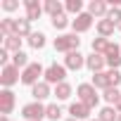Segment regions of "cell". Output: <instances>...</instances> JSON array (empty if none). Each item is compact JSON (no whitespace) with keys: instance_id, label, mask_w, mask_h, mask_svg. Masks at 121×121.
I'll return each mask as SVG.
<instances>
[{"instance_id":"1","label":"cell","mask_w":121,"mask_h":121,"mask_svg":"<svg viewBox=\"0 0 121 121\" xmlns=\"http://www.w3.org/2000/svg\"><path fill=\"white\" fill-rule=\"evenodd\" d=\"M76 95H78V102H83V104H86V107H90V109H95V107H97V102H100L97 88H95L93 83H81V86L76 88Z\"/></svg>"},{"instance_id":"2","label":"cell","mask_w":121,"mask_h":121,"mask_svg":"<svg viewBox=\"0 0 121 121\" xmlns=\"http://www.w3.org/2000/svg\"><path fill=\"white\" fill-rule=\"evenodd\" d=\"M78 45H81L78 33H62V36L55 38V50H57V52H64V55L78 50Z\"/></svg>"},{"instance_id":"3","label":"cell","mask_w":121,"mask_h":121,"mask_svg":"<svg viewBox=\"0 0 121 121\" xmlns=\"http://www.w3.org/2000/svg\"><path fill=\"white\" fill-rule=\"evenodd\" d=\"M40 76H45V69H43V64L40 62H31L26 69H22V83L24 86H36V83H40L38 78Z\"/></svg>"},{"instance_id":"4","label":"cell","mask_w":121,"mask_h":121,"mask_svg":"<svg viewBox=\"0 0 121 121\" xmlns=\"http://www.w3.org/2000/svg\"><path fill=\"white\" fill-rule=\"evenodd\" d=\"M45 104L43 102H29V104H24L22 107V116L26 119V121H43V116H45Z\"/></svg>"},{"instance_id":"5","label":"cell","mask_w":121,"mask_h":121,"mask_svg":"<svg viewBox=\"0 0 121 121\" xmlns=\"http://www.w3.org/2000/svg\"><path fill=\"white\" fill-rule=\"evenodd\" d=\"M64 78H67V67H64V64H57V62H52L50 67H45V81H48L50 86L64 83Z\"/></svg>"},{"instance_id":"6","label":"cell","mask_w":121,"mask_h":121,"mask_svg":"<svg viewBox=\"0 0 121 121\" xmlns=\"http://www.w3.org/2000/svg\"><path fill=\"white\" fill-rule=\"evenodd\" d=\"M19 81H22V74H19V69L14 64H7V67L0 69V83H3V88H12Z\"/></svg>"},{"instance_id":"7","label":"cell","mask_w":121,"mask_h":121,"mask_svg":"<svg viewBox=\"0 0 121 121\" xmlns=\"http://www.w3.org/2000/svg\"><path fill=\"white\" fill-rule=\"evenodd\" d=\"M14 104H17V97L10 88H3L0 90V114L3 116H10L14 112Z\"/></svg>"},{"instance_id":"8","label":"cell","mask_w":121,"mask_h":121,"mask_svg":"<svg viewBox=\"0 0 121 121\" xmlns=\"http://www.w3.org/2000/svg\"><path fill=\"white\" fill-rule=\"evenodd\" d=\"M93 14H88V12H81L74 22H71V29H74V33H86L90 26H93Z\"/></svg>"},{"instance_id":"9","label":"cell","mask_w":121,"mask_h":121,"mask_svg":"<svg viewBox=\"0 0 121 121\" xmlns=\"http://www.w3.org/2000/svg\"><path fill=\"white\" fill-rule=\"evenodd\" d=\"M104 59H107V67L109 69H119L121 67V48L116 43H112L107 48V52H104Z\"/></svg>"},{"instance_id":"10","label":"cell","mask_w":121,"mask_h":121,"mask_svg":"<svg viewBox=\"0 0 121 121\" xmlns=\"http://www.w3.org/2000/svg\"><path fill=\"white\" fill-rule=\"evenodd\" d=\"M64 67L71 69V71H78V69L86 67V57H83L78 50H74V52H69V55L64 57Z\"/></svg>"},{"instance_id":"11","label":"cell","mask_w":121,"mask_h":121,"mask_svg":"<svg viewBox=\"0 0 121 121\" xmlns=\"http://www.w3.org/2000/svg\"><path fill=\"white\" fill-rule=\"evenodd\" d=\"M86 67H88L93 74H100V71L107 67V59H104V55H95V52H93V55L86 57Z\"/></svg>"},{"instance_id":"12","label":"cell","mask_w":121,"mask_h":121,"mask_svg":"<svg viewBox=\"0 0 121 121\" xmlns=\"http://www.w3.org/2000/svg\"><path fill=\"white\" fill-rule=\"evenodd\" d=\"M24 7H26V19H29V22L40 19V14L45 12V10H43V5L38 3V0H24Z\"/></svg>"},{"instance_id":"13","label":"cell","mask_w":121,"mask_h":121,"mask_svg":"<svg viewBox=\"0 0 121 121\" xmlns=\"http://www.w3.org/2000/svg\"><path fill=\"white\" fill-rule=\"evenodd\" d=\"M31 95H33L36 102H43L45 97H50V95H55V93L50 90V83H48V81H40V83H36V86L31 88Z\"/></svg>"},{"instance_id":"14","label":"cell","mask_w":121,"mask_h":121,"mask_svg":"<svg viewBox=\"0 0 121 121\" xmlns=\"http://www.w3.org/2000/svg\"><path fill=\"white\" fill-rule=\"evenodd\" d=\"M90 107H86L83 102H71L69 104V114H71V119H76V121H81V119H88L90 116Z\"/></svg>"},{"instance_id":"15","label":"cell","mask_w":121,"mask_h":121,"mask_svg":"<svg viewBox=\"0 0 121 121\" xmlns=\"http://www.w3.org/2000/svg\"><path fill=\"white\" fill-rule=\"evenodd\" d=\"M107 12H109V5L104 3V0H93V3L88 5V14H93V17H107Z\"/></svg>"},{"instance_id":"16","label":"cell","mask_w":121,"mask_h":121,"mask_svg":"<svg viewBox=\"0 0 121 121\" xmlns=\"http://www.w3.org/2000/svg\"><path fill=\"white\" fill-rule=\"evenodd\" d=\"M33 31H31V22L26 19V17H22V19H17L14 22V36H19V38H29Z\"/></svg>"},{"instance_id":"17","label":"cell","mask_w":121,"mask_h":121,"mask_svg":"<svg viewBox=\"0 0 121 121\" xmlns=\"http://www.w3.org/2000/svg\"><path fill=\"white\" fill-rule=\"evenodd\" d=\"M93 86L97 88V90H107V88H112V83H109V71H100V74H93Z\"/></svg>"},{"instance_id":"18","label":"cell","mask_w":121,"mask_h":121,"mask_svg":"<svg viewBox=\"0 0 121 121\" xmlns=\"http://www.w3.org/2000/svg\"><path fill=\"white\" fill-rule=\"evenodd\" d=\"M43 10H45L50 17H59V14H64V5L59 3V0H48V3L43 5Z\"/></svg>"},{"instance_id":"19","label":"cell","mask_w":121,"mask_h":121,"mask_svg":"<svg viewBox=\"0 0 121 121\" xmlns=\"http://www.w3.org/2000/svg\"><path fill=\"white\" fill-rule=\"evenodd\" d=\"M3 48L10 50L12 55L14 52H22V38L19 36H7V38H3Z\"/></svg>"},{"instance_id":"20","label":"cell","mask_w":121,"mask_h":121,"mask_svg":"<svg viewBox=\"0 0 121 121\" xmlns=\"http://www.w3.org/2000/svg\"><path fill=\"white\" fill-rule=\"evenodd\" d=\"M102 97H104V102H107L109 107H116V104L121 102V90H119V88H107V90L102 93Z\"/></svg>"},{"instance_id":"21","label":"cell","mask_w":121,"mask_h":121,"mask_svg":"<svg viewBox=\"0 0 121 121\" xmlns=\"http://www.w3.org/2000/svg\"><path fill=\"white\" fill-rule=\"evenodd\" d=\"M71 93H74V88H71V83H67V81L55 86V95H57V100H69Z\"/></svg>"},{"instance_id":"22","label":"cell","mask_w":121,"mask_h":121,"mask_svg":"<svg viewBox=\"0 0 121 121\" xmlns=\"http://www.w3.org/2000/svg\"><path fill=\"white\" fill-rule=\"evenodd\" d=\"M114 29H116V24H112L109 19H100V22H97V33H100L102 38H109V36L114 33Z\"/></svg>"},{"instance_id":"23","label":"cell","mask_w":121,"mask_h":121,"mask_svg":"<svg viewBox=\"0 0 121 121\" xmlns=\"http://www.w3.org/2000/svg\"><path fill=\"white\" fill-rule=\"evenodd\" d=\"M26 40H29V45H31L33 50H40V48H45V33H43V31H33V33H31Z\"/></svg>"},{"instance_id":"24","label":"cell","mask_w":121,"mask_h":121,"mask_svg":"<svg viewBox=\"0 0 121 121\" xmlns=\"http://www.w3.org/2000/svg\"><path fill=\"white\" fill-rule=\"evenodd\" d=\"M14 22H17V19H12V17L0 19V33H3V38H7V36H14Z\"/></svg>"},{"instance_id":"25","label":"cell","mask_w":121,"mask_h":121,"mask_svg":"<svg viewBox=\"0 0 121 121\" xmlns=\"http://www.w3.org/2000/svg\"><path fill=\"white\" fill-rule=\"evenodd\" d=\"M109 45H112L109 38H102V36H100V38H93V52H95V55H104Z\"/></svg>"},{"instance_id":"26","label":"cell","mask_w":121,"mask_h":121,"mask_svg":"<svg viewBox=\"0 0 121 121\" xmlns=\"http://www.w3.org/2000/svg\"><path fill=\"white\" fill-rule=\"evenodd\" d=\"M97 121H119V112H116L114 107H102Z\"/></svg>"},{"instance_id":"27","label":"cell","mask_w":121,"mask_h":121,"mask_svg":"<svg viewBox=\"0 0 121 121\" xmlns=\"http://www.w3.org/2000/svg\"><path fill=\"white\" fill-rule=\"evenodd\" d=\"M50 24H52V29H55V31H64L71 22H69V17H67V14H59V17H52V19H50Z\"/></svg>"},{"instance_id":"28","label":"cell","mask_w":121,"mask_h":121,"mask_svg":"<svg viewBox=\"0 0 121 121\" xmlns=\"http://www.w3.org/2000/svg\"><path fill=\"white\" fill-rule=\"evenodd\" d=\"M12 64H14L17 69H19V67H22V69H26V67L31 64V62H29V55H26L24 50H22V52H14V55H12Z\"/></svg>"},{"instance_id":"29","label":"cell","mask_w":121,"mask_h":121,"mask_svg":"<svg viewBox=\"0 0 121 121\" xmlns=\"http://www.w3.org/2000/svg\"><path fill=\"white\" fill-rule=\"evenodd\" d=\"M104 19H109L112 24H116V26H121V7H119V5H112Z\"/></svg>"},{"instance_id":"30","label":"cell","mask_w":121,"mask_h":121,"mask_svg":"<svg viewBox=\"0 0 121 121\" xmlns=\"http://www.w3.org/2000/svg\"><path fill=\"white\" fill-rule=\"evenodd\" d=\"M64 10L69 12V14H81L83 12V3H81V0H67V5H64Z\"/></svg>"},{"instance_id":"31","label":"cell","mask_w":121,"mask_h":121,"mask_svg":"<svg viewBox=\"0 0 121 121\" xmlns=\"http://www.w3.org/2000/svg\"><path fill=\"white\" fill-rule=\"evenodd\" d=\"M45 116H48L50 121H57L59 116H62V107H59V104H48V109H45Z\"/></svg>"},{"instance_id":"32","label":"cell","mask_w":121,"mask_h":121,"mask_svg":"<svg viewBox=\"0 0 121 121\" xmlns=\"http://www.w3.org/2000/svg\"><path fill=\"white\" fill-rule=\"evenodd\" d=\"M0 7H3L5 12H14V10H19V0H3Z\"/></svg>"},{"instance_id":"33","label":"cell","mask_w":121,"mask_h":121,"mask_svg":"<svg viewBox=\"0 0 121 121\" xmlns=\"http://www.w3.org/2000/svg\"><path fill=\"white\" fill-rule=\"evenodd\" d=\"M109 83H112V88H116L121 83V71L119 69H109Z\"/></svg>"},{"instance_id":"34","label":"cell","mask_w":121,"mask_h":121,"mask_svg":"<svg viewBox=\"0 0 121 121\" xmlns=\"http://www.w3.org/2000/svg\"><path fill=\"white\" fill-rule=\"evenodd\" d=\"M7 59H12V57H10V50H5V48H0V64H3V67H7V64H10Z\"/></svg>"},{"instance_id":"35","label":"cell","mask_w":121,"mask_h":121,"mask_svg":"<svg viewBox=\"0 0 121 121\" xmlns=\"http://www.w3.org/2000/svg\"><path fill=\"white\" fill-rule=\"evenodd\" d=\"M114 109H116V112H119V114H121V102H119V104H116V107H114Z\"/></svg>"},{"instance_id":"36","label":"cell","mask_w":121,"mask_h":121,"mask_svg":"<svg viewBox=\"0 0 121 121\" xmlns=\"http://www.w3.org/2000/svg\"><path fill=\"white\" fill-rule=\"evenodd\" d=\"M0 121H10V116H3V119H0Z\"/></svg>"},{"instance_id":"37","label":"cell","mask_w":121,"mask_h":121,"mask_svg":"<svg viewBox=\"0 0 121 121\" xmlns=\"http://www.w3.org/2000/svg\"><path fill=\"white\" fill-rule=\"evenodd\" d=\"M67 121H76V119H67Z\"/></svg>"},{"instance_id":"38","label":"cell","mask_w":121,"mask_h":121,"mask_svg":"<svg viewBox=\"0 0 121 121\" xmlns=\"http://www.w3.org/2000/svg\"><path fill=\"white\" fill-rule=\"evenodd\" d=\"M119 121H121V114H119Z\"/></svg>"},{"instance_id":"39","label":"cell","mask_w":121,"mask_h":121,"mask_svg":"<svg viewBox=\"0 0 121 121\" xmlns=\"http://www.w3.org/2000/svg\"><path fill=\"white\" fill-rule=\"evenodd\" d=\"M119 31H121V26H119Z\"/></svg>"},{"instance_id":"40","label":"cell","mask_w":121,"mask_h":121,"mask_svg":"<svg viewBox=\"0 0 121 121\" xmlns=\"http://www.w3.org/2000/svg\"><path fill=\"white\" fill-rule=\"evenodd\" d=\"M95 121H97V119H95Z\"/></svg>"}]
</instances>
